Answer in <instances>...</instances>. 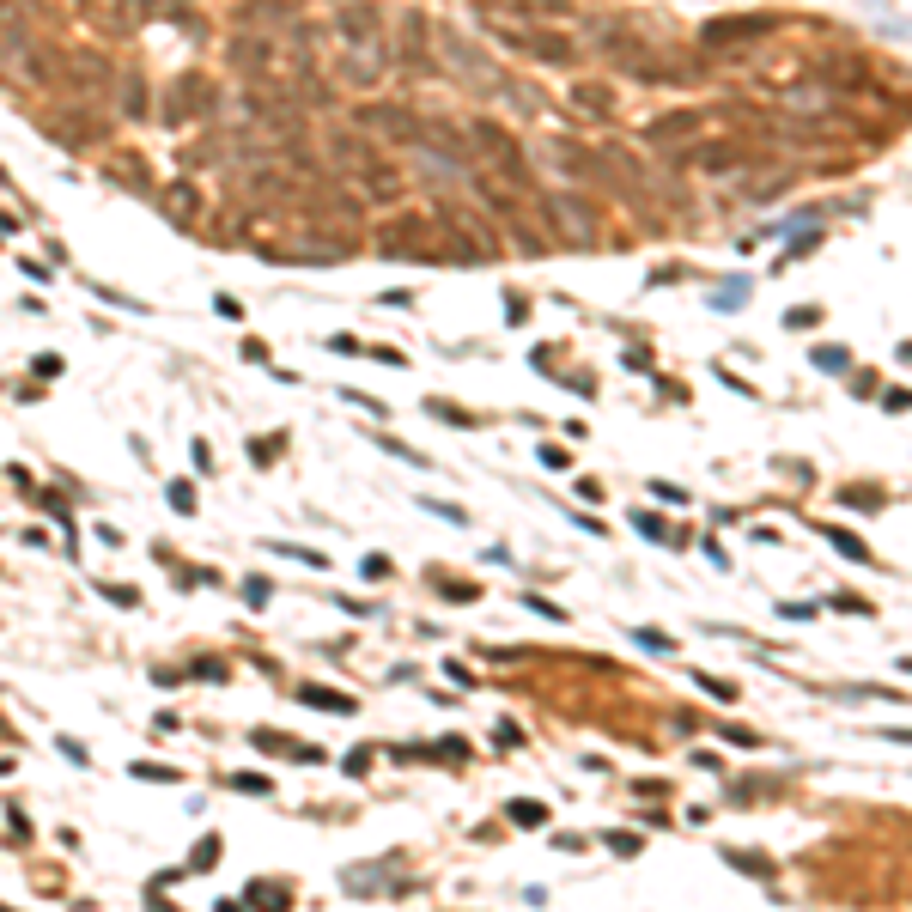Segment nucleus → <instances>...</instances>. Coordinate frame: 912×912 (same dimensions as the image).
I'll return each instance as SVG.
<instances>
[{
  "instance_id": "nucleus-1",
  "label": "nucleus",
  "mask_w": 912,
  "mask_h": 912,
  "mask_svg": "<svg viewBox=\"0 0 912 912\" xmlns=\"http://www.w3.org/2000/svg\"><path fill=\"white\" fill-rule=\"evenodd\" d=\"M536 207H542L536 219L548 225V238H566V244H596L602 238V219L584 195H542Z\"/></svg>"
},
{
  "instance_id": "nucleus-2",
  "label": "nucleus",
  "mask_w": 912,
  "mask_h": 912,
  "mask_svg": "<svg viewBox=\"0 0 912 912\" xmlns=\"http://www.w3.org/2000/svg\"><path fill=\"white\" fill-rule=\"evenodd\" d=\"M377 250L384 256H414V262H438V225L432 213H402L377 232Z\"/></svg>"
},
{
  "instance_id": "nucleus-3",
  "label": "nucleus",
  "mask_w": 912,
  "mask_h": 912,
  "mask_svg": "<svg viewBox=\"0 0 912 912\" xmlns=\"http://www.w3.org/2000/svg\"><path fill=\"white\" fill-rule=\"evenodd\" d=\"M219 110V92H213V80H207V73H177V86L165 92V104H159V122L165 128H183V122H207Z\"/></svg>"
},
{
  "instance_id": "nucleus-4",
  "label": "nucleus",
  "mask_w": 912,
  "mask_h": 912,
  "mask_svg": "<svg viewBox=\"0 0 912 912\" xmlns=\"http://www.w3.org/2000/svg\"><path fill=\"white\" fill-rule=\"evenodd\" d=\"M669 159L681 165V171H706V177H718V171H736V165H754V152L736 140V134H724V140H688V146H675Z\"/></svg>"
},
{
  "instance_id": "nucleus-5",
  "label": "nucleus",
  "mask_w": 912,
  "mask_h": 912,
  "mask_svg": "<svg viewBox=\"0 0 912 912\" xmlns=\"http://www.w3.org/2000/svg\"><path fill=\"white\" fill-rule=\"evenodd\" d=\"M335 31L353 55H371V61H384V13L371 7V0H353V7L335 13Z\"/></svg>"
},
{
  "instance_id": "nucleus-6",
  "label": "nucleus",
  "mask_w": 912,
  "mask_h": 912,
  "mask_svg": "<svg viewBox=\"0 0 912 912\" xmlns=\"http://www.w3.org/2000/svg\"><path fill=\"white\" fill-rule=\"evenodd\" d=\"M779 31V13H730V19H706L700 25V49H736V43H754V37H773Z\"/></svg>"
},
{
  "instance_id": "nucleus-7",
  "label": "nucleus",
  "mask_w": 912,
  "mask_h": 912,
  "mask_svg": "<svg viewBox=\"0 0 912 912\" xmlns=\"http://www.w3.org/2000/svg\"><path fill=\"white\" fill-rule=\"evenodd\" d=\"M700 128H706V110H669V116L645 122V146H657V152H675V146L700 140Z\"/></svg>"
},
{
  "instance_id": "nucleus-8",
  "label": "nucleus",
  "mask_w": 912,
  "mask_h": 912,
  "mask_svg": "<svg viewBox=\"0 0 912 912\" xmlns=\"http://www.w3.org/2000/svg\"><path fill=\"white\" fill-rule=\"evenodd\" d=\"M353 122L390 134V140H402V146H420V116L402 110V104H365V110H353Z\"/></svg>"
},
{
  "instance_id": "nucleus-9",
  "label": "nucleus",
  "mask_w": 912,
  "mask_h": 912,
  "mask_svg": "<svg viewBox=\"0 0 912 912\" xmlns=\"http://www.w3.org/2000/svg\"><path fill=\"white\" fill-rule=\"evenodd\" d=\"M396 43H402V61H408V73H438V67H432V25H426L420 13H402V31H396Z\"/></svg>"
},
{
  "instance_id": "nucleus-10",
  "label": "nucleus",
  "mask_w": 912,
  "mask_h": 912,
  "mask_svg": "<svg viewBox=\"0 0 912 912\" xmlns=\"http://www.w3.org/2000/svg\"><path fill=\"white\" fill-rule=\"evenodd\" d=\"M43 134L61 140V146H98V140H104V122H92L86 110H67V116H49Z\"/></svg>"
},
{
  "instance_id": "nucleus-11",
  "label": "nucleus",
  "mask_w": 912,
  "mask_h": 912,
  "mask_svg": "<svg viewBox=\"0 0 912 912\" xmlns=\"http://www.w3.org/2000/svg\"><path fill=\"white\" fill-rule=\"evenodd\" d=\"M481 13H499V19H566L572 0H475Z\"/></svg>"
},
{
  "instance_id": "nucleus-12",
  "label": "nucleus",
  "mask_w": 912,
  "mask_h": 912,
  "mask_svg": "<svg viewBox=\"0 0 912 912\" xmlns=\"http://www.w3.org/2000/svg\"><path fill=\"white\" fill-rule=\"evenodd\" d=\"M353 177H359L365 201H396V195H402V171H396V165H384V159H365Z\"/></svg>"
},
{
  "instance_id": "nucleus-13",
  "label": "nucleus",
  "mask_w": 912,
  "mask_h": 912,
  "mask_svg": "<svg viewBox=\"0 0 912 912\" xmlns=\"http://www.w3.org/2000/svg\"><path fill=\"white\" fill-rule=\"evenodd\" d=\"M159 207H165V213H171L177 225H195L207 201H201V189H195L189 177H177V183H165V189H159Z\"/></svg>"
},
{
  "instance_id": "nucleus-14",
  "label": "nucleus",
  "mask_w": 912,
  "mask_h": 912,
  "mask_svg": "<svg viewBox=\"0 0 912 912\" xmlns=\"http://www.w3.org/2000/svg\"><path fill=\"white\" fill-rule=\"evenodd\" d=\"M61 67H67L61 49H49V43H31V49H25V80H31V86H55Z\"/></svg>"
},
{
  "instance_id": "nucleus-15",
  "label": "nucleus",
  "mask_w": 912,
  "mask_h": 912,
  "mask_svg": "<svg viewBox=\"0 0 912 912\" xmlns=\"http://www.w3.org/2000/svg\"><path fill=\"white\" fill-rule=\"evenodd\" d=\"M232 67H244L250 80H256V73H274V49L262 37H232Z\"/></svg>"
},
{
  "instance_id": "nucleus-16",
  "label": "nucleus",
  "mask_w": 912,
  "mask_h": 912,
  "mask_svg": "<svg viewBox=\"0 0 912 912\" xmlns=\"http://www.w3.org/2000/svg\"><path fill=\"white\" fill-rule=\"evenodd\" d=\"M116 92H122V116H128V122H146V73H140V67H122V86H116Z\"/></svg>"
},
{
  "instance_id": "nucleus-17",
  "label": "nucleus",
  "mask_w": 912,
  "mask_h": 912,
  "mask_svg": "<svg viewBox=\"0 0 912 912\" xmlns=\"http://www.w3.org/2000/svg\"><path fill=\"white\" fill-rule=\"evenodd\" d=\"M377 73H384V61H371V55H353V49H347V61H341V80H347V86L365 92V86H377Z\"/></svg>"
},
{
  "instance_id": "nucleus-18",
  "label": "nucleus",
  "mask_w": 912,
  "mask_h": 912,
  "mask_svg": "<svg viewBox=\"0 0 912 912\" xmlns=\"http://www.w3.org/2000/svg\"><path fill=\"white\" fill-rule=\"evenodd\" d=\"M329 152H335V159H341L347 171H359L365 159H377V152H371V146H365L359 134H335V140H329Z\"/></svg>"
},
{
  "instance_id": "nucleus-19",
  "label": "nucleus",
  "mask_w": 912,
  "mask_h": 912,
  "mask_svg": "<svg viewBox=\"0 0 912 912\" xmlns=\"http://www.w3.org/2000/svg\"><path fill=\"white\" fill-rule=\"evenodd\" d=\"M104 177H116L122 189H146V171H140V159H134V152H116V159L104 165Z\"/></svg>"
},
{
  "instance_id": "nucleus-20",
  "label": "nucleus",
  "mask_w": 912,
  "mask_h": 912,
  "mask_svg": "<svg viewBox=\"0 0 912 912\" xmlns=\"http://www.w3.org/2000/svg\"><path fill=\"white\" fill-rule=\"evenodd\" d=\"M298 700L317 706V712H353V706H359V700H347V694H335V688H304Z\"/></svg>"
},
{
  "instance_id": "nucleus-21",
  "label": "nucleus",
  "mask_w": 912,
  "mask_h": 912,
  "mask_svg": "<svg viewBox=\"0 0 912 912\" xmlns=\"http://www.w3.org/2000/svg\"><path fill=\"white\" fill-rule=\"evenodd\" d=\"M572 104L590 110V116H608V104H615V98H608V86H590V80H584V86L572 92Z\"/></svg>"
},
{
  "instance_id": "nucleus-22",
  "label": "nucleus",
  "mask_w": 912,
  "mask_h": 912,
  "mask_svg": "<svg viewBox=\"0 0 912 912\" xmlns=\"http://www.w3.org/2000/svg\"><path fill=\"white\" fill-rule=\"evenodd\" d=\"M815 365H821V371H846L852 353H846V347H815Z\"/></svg>"
},
{
  "instance_id": "nucleus-23",
  "label": "nucleus",
  "mask_w": 912,
  "mask_h": 912,
  "mask_svg": "<svg viewBox=\"0 0 912 912\" xmlns=\"http://www.w3.org/2000/svg\"><path fill=\"white\" fill-rule=\"evenodd\" d=\"M833 548H840L846 560H870V548H864L858 536H840V529H833Z\"/></svg>"
},
{
  "instance_id": "nucleus-24",
  "label": "nucleus",
  "mask_w": 912,
  "mask_h": 912,
  "mask_svg": "<svg viewBox=\"0 0 912 912\" xmlns=\"http://www.w3.org/2000/svg\"><path fill=\"white\" fill-rule=\"evenodd\" d=\"M511 821H517V827H536V821H548V809H542V803H517Z\"/></svg>"
},
{
  "instance_id": "nucleus-25",
  "label": "nucleus",
  "mask_w": 912,
  "mask_h": 912,
  "mask_svg": "<svg viewBox=\"0 0 912 912\" xmlns=\"http://www.w3.org/2000/svg\"><path fill=\"white\" fill-rule=\"evenodd\" d=\"M633 639H639V645H645V651H669V633H657V627H639V633H633Z\"/></svg>"
},
{
  "instance_id": "nucleus-26",
  "label": "nucleus",
  "mask_w": 912,
  "mask_h": 912,
  "mask_svg": "<svg viewBox=\"0 0 912 912\" xmlns=\"http://www.w3.org/2000/svg\"><path fill=\"white\" fill-rule=\"evenodd\" d=\"M250 900H262L268 912H286V894H280V888H250Z\"/></svg>"
},
{
  "instance_id": "nucleus-27",
  "label": "nucleus",
  "mask_w": 912,
  "mask_h": 912,
  "mask_svg": "<svg viewBox=\"0 0 912 912\" xmlns=\"http://www.w3.org/2000/svg\"><path fill=\"white\" fill-rule=\"evenodd\" d=\"M694 681H700L706 694H718V700H736V688H730V681H718V675H694Z\"/></svg>"
},
{
  "instance_id": "nucleus-28",
  "label": "nucleus",
  "mask_w": 912,
  "mask_h": 912,
  "mask_svg": "<svg viewBox=\"0 0 912 912\" xmlns=\"http://www.w3.org/2000/svg\"><path fill=\"white\" fill-rule=\"evenodd\" d=\"M785 323H791V329H815V323H821V311H815V304H803V311H791Z\"/></svg>"
},
{
  "instance_id": "nucleus-29",
  "label": "nucleus",
  "mask_w": 912,
  "mask_h": 912,
  "mask_svg": "<svg viewBox=\"0 0 912 912\" xmlns=\"http://www.w3.org/2000/svg\"><path fill=\"white\" fill-rule=\"evenodd\" d=\"M171 505H177V511H195V487H189V481H177V487H171Z\"/></svg>"
},
{
  "instance_id": "nucleus-30",
  "label": "nucleus",
  "mask_w": 912,
  "mask_h": 912,
  "mask_svg": "<svg viewBox=\"0 0 912 912\" xmlns=\"http://www.w3.org/2000/svg\"><path fill=\"white\" fill-rule=\"evenodd\" d=\"M232 785H238V791H256V797H268V779H262V773H238Z\"/></svg>"
},
{
  "instance_id": "nucleus-31",
  "label": "nucleus",
  "mask_w": 912,
  "mask_h": 912,
  "mask_svg": "<svg viewBox=\"0 0 912 912\" xmlns=\"http://www.w3.org/2000/svg\"><path fill=\"white\" fill-rule=\"evenodd\" d=\"M262 7H280V13H298V7H304V0H262Z\"/></svg>"
}]
</instances>
